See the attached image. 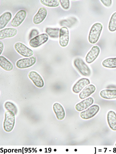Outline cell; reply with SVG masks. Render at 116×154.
Wrapping results in <instances>:
<instances>
[{
	"label": "cell",
	"instance_id": "cell-1",
	"mask_svg": "<svg viewBox=\"0 0 116 154\" xmlns=\"http://www.w3.org/2000/svg\"><path fill=\"white\" fill-rule=\"evenodd\" d=\"M102 29V24L99 23H95L92 25L88 37V41L90 43L94 44L98 41Z\"/></svg>",
	"mask_w": 116,
	"mask_h": 154
},
{
	"label": "cell",
	"instance_id": "cell-2",
	"mask_svg": "<svg viewBox=\"0 0 116 154\" xmlns=\"http://www.w3.org/2000/svg\"><path fill=\"white\" fill-rule=\"evenodd\" d=\"M73 64L74 66L82 75L85 77L90 76L91 70L82 59L79 57L75 58Z\"/></svg>",
	"mask_w": 116,
	"mask_h": 154
},
{
	"label": "cell",
	"instance_id": "cell-3",
	"mask_svg": "<svg viewBox=\"0 0 116 154\" xmlns=\"http://www.w3.org/2000/svg\"><path fill=\"white\" fill-rule=\"evenodd\" d=\"M14 114L13 112L9 110L6 111L5 113L3 128L6 132L11 131L14 127L15 123Z\"/></svg>",
	"mask_w": 116,
	"mask_h": 154
},
{
	"label": "cell",
	"instance_id": "cell-4",
	"mask_svg": "<svg viewBox=\"0 0 116 154\" xmlns=\"http://www.w3.org/2000/svg\"><path fill=\"white\" fill-rule=\"evenodd\" d=\"M14 47L17 52L23 56L30 57L33 55V51L22 43L16 42Z\"/></svg>",
	"mask_w": 116,
	"mask_h": 154
},
{
	"label": "cell",
	"instance_id": "cell-5",
	"mask_svg": "<svg viewBox=\"0 0 116 154\" xmlns=\"http://www.w3.org/2000/svg\"><path fill=\"white\" fill-rule=\"evenodd\" d=\"M36 57L32 56L19 60L16 62V65L19 68H26L33 65L36 62Z\"/></svg>",
	"mask_w": 116,
	"mask_h": 154
},
{
	"label": "cell",
	"instance_id": "cell-6",
	"mask_svg": "<svg viewBox=\"0 0 116 154\" xmlns=\"http://www.w3.org/2000/svg\"><path fill=\"white\" fill-rule=\"evenodd\" d=\"M99 106L97 104H94L89 107L86 110L81 112L80 117L84 119H88L94 117L99 111Z\"/></svg>",
	"mask_w": 116,
	"mask_h": 154
},
{
	"label": "cell",
	"instance_id": "cell-7",
	"mask_svg": "<svg viewBox=\"0 0 116 154\" xmlns=\"http://www.w3.org/2000/svg\"><path fill=\"white\" fill-rule=\"evenodd\" d=\"M48 39V35L46 34L43 33L31 39L29 41V44L33 48H37L45 43Z\"/></svg>",
	"mask_w": 116,
	"mask_h": 154
},
{
	"label": "cell",
	"instance_id": "cell-8",
	"mask_svg": "<svg viewBox=\"0 0 116 154\" xmlns=\"http://www.w3.org/2000/svg\"><path fill=\"white\" fill-rule=\"evenodd\" d=\"M69 41V32L68 28L66 27H61L59 32V44L62 47L67 46Z\"/></svg>",
	"mask_w": 116,
	"mask_h": 154
},
{
	"label": "cell",
	"instance_id": "cell-9",
	"mask_svg": "<svg viewBox=\"0 0 116 154\" xmlns=\"http://www.w3.org/2000/svg\"><path fill=\"white\" fill-rule=\"evenodd\" d=\"M26 11L23 10L19 11L12 20L11 25L14 27L19 26L23 22L26 16Z\"/></svg>",
	"mask_w": 116,
	"mask_h": 154
},
{
	"label": "cell",
	"instance_id": "cell-10",
	"mask_svg": "<svg viewBox=\"0 0 116 154\" xmlns=\"http://www.w3.org/2000/svg\"><path fill=\"white\" fill-rule=\"evenodd\" d=\"M100 51L99 46H93L86 55L85 57L86 62L88 64H91L93 62L98 56Z\"/></svg>",
	"mask_w": 116,
	"mask_h": 154
},
{
	"label": "cell",
	"instance_id": "cell-11",
	"mask_svg": "<svg viewBox=\"0 0 116 154\" xmlns=\"http://www.w3.org/2000/svg\"><path fill=\"white\" fill-rule=\"evenodd\" d=\"M28 77L36 87L41 88L44 86V80L37 72L34 71H30L28 74Z\"/></svg>",
	"mask_w": 116,
	"mask_h": 154
},
{
	"label": "cell",
	"instance_id": "cell-12",
	"mask_svg": "<svg viewBox=\"0 0 116 154\" xmlns=\"http://www.w3.org/2000/svg\"><path fill=\"white\" fill-rule=\"evenodd\" d=\"M90 84V81L88 79L86 78H81L72 87V91L75 93H78Z\"/></svg>",
	"mask_w": 116,
	"mask_h": 154
},
{
	"label": "cell",
	"instance_id": "cell-13",
	"mask_svg": "<svg viewBox=\"0 0 116 154\" xmlns=\"http://www.w3.org/2000/svg\"><path fill=\"white\" fill-rule=\"evenodd\" d=\"M47 14V11L45 8H40L33 18V22L35 24H40L45 19Z\"/></svg>",
	"mask_w": 116,
	"mask_h": 154
},
{
	"label": "cell",
	"instance_id": "cell-14",
	"mask_svg": "<svg viewBox=\"0 0 116 154\" xmlns=\"http://www.w3.org/2000/svg\"><path fill=\"white\" fill-rule=\"evenodd\" d=\"M94 102V99L92 97H89L77 104L75 107L78 111L81 112L86 109L92 105Z\"/></svg>",
	"mask_w": 116,
	"mask_h": 154
},
{
	"label": "cell",
	"instance_id": "cell-15",
	"mask_svg": "<svg viewBox=\"0 0 116 154\" xmlns=\"http://www.w3.org/2000/svg\"><path fill=\"white\" fill-rule=\"evenodd\" d=\"M96 88L93 84L85 86L79 94V97L81 99H84L90 96L95 91Z\"/></svg>",
	"mask_w": 116,
	"mask_h": 154
},
{
	"label": "cell",
	"instance_id": "cell-16",
	"mask_svg": "<svg viewBox=\"0 0 116 154\" xmlns=\"http://www.w3.org/2000/svg\"><path fill=\"white\" fill-rule=\"evenodd\" d=\"M17 33V29L13 28H7L0 31V39L11 38L15 36Z\"/></svg>",
	"mask_w": 116,
	"mask_h": 154
},
{
	"label": "cell",
	"instance_id": "cell-17",
	"mask_svg": "<svg viewBox=\"0 0 116 154\" xmlns=\"http://www.w3.org/2000/svg\"><path fill=\"white\" fill-rule=\"evenodd\" d=\"M53 109L57 119H63L65 116V111L63 106L60 103H55L53 105Z\"/></svg>",
	"mask_w": 116,
	"mask_h": 154
},
{
	"label": "cell",
	"instance_id": "cell-18",
	"mask_svg": "<svg viewBox=\"0 0 116 154\" xmlns=\"http://www.w3.org/2000/svg\"><path fill=\"white\" fill-rule=\"evenodd\" d=\"M100 97L107 99H116V89H106L101 90L99 93Z\"/></svg>",
	"mask_w": 116,
	"mask_h": 154
},
{
	"label": "cell",
	"instance_id": "cell-19",
	"mask_svg": "<svg viewBox=\"0 0 116 154\" xmlns=\"http://www.w3.org/2000/svg\"><path fill=\"white\" fill-rule=\"evenodd\" d=\"M107 120L110 128L116 131V114L113 111H109L107 115Z\"/></svg>",
	"mask_w": 116,
	"mask_h": 154
},
{
	"label": "cell",
	"instance_id": "cell-20",
	"mask_svg": "<svg viewBox=\"0 0 116 154\" xmlns=\"http://www.w3.org/2000/svg\"><path fill=\"white\" fill-rule=\"evenodd\" d=\"M0 66L4 70L10 71L12 70L13 66L12 63L3 56H0Z\"/></svg>",
	"mask_w": 116,
	"mask_h": 154
},
{
	"label": "cell",
	"instance_id": "cell-21",
	"mask_svg": "<svg viewBox=\"0 0 116 154\" xmlns=\"http://www.w3.org/2000/svg\"><path fill=\"white\" fill-rule=\"evenodd\" d=\"M12 17L11 13L9 12H6L0 17V29L3 28L10 21Z\"/></svg>",
	"mask_w": 116,
	"mask_h": 154
},
{
	"label": "cell",
	"instance_id": "cell-22",
	"mask_svg": "<svg viewBox=\"0 0 116 154\" xmlns=\"http://www.w3.org/2000/svg\"><path fill=\"white\" fill-rule=\"evenodd\" d=\"M102 65L104 67L108 68H116V57L109 58L104 60Z\"/></svg>",
	"mask_w": 116,
	"mask_h": 154
},
{
	"label": "cell",
	"instance_id": "cell-23",
	"mask_svg": "<svg viewBox=\"0 0 116 154\" xmlns=\"http://www.w3.org/2000/svg\"><path fill=\"white\" fill-rule=\"evenodd\" d=\"M60 29L59 28H47L46 32L52 38H57L59 36Z\"/></svg>",
	"mask_w": 116,
	"mask_h": 154
},
{
	"label": "cell",
	"instance_id": "cell-24",
	"mask_svg": "<svg viewBox=\"0 0 116 154\" xmlns=\"http://www.w3.org/2000/svg\"><path fill=\"white\" fill-rule=\"evenodd\" d=\"M108 28L109 30L113 32L116 30V12L112 15L109 23Z\"/></svg>",
	"mask_w": 116,
	"mask_h": 154
},
{
	"label": "cell",
	"instance_id": "cell-25",
	"mask_svg": "<svg viewBox=\"0 0 116 154\" xmlns=\"http://www.w3.org/2000/svg\"><path fill=\"white\" fill-rule=\"evenodd\" d=\"M41 3L46 6L55 7L58 6L59 5V2L56 0H41Z\"/></svg>",
	"mask_w": 116,
	"mask_h": 154
},
{
	"label": "cell",
	"instance_id": "cell-26",
	"mask_svg": "<svg viewBox=\"0 0 116 154\" xmlns=\"http://www.w3.org/2000/svg\"><path fill=\"white\" fill-rule=\"evenodd\" d=\"M5 108L8 110L13 112L15 114H16L17 112V109L16 106L13 103L7 101L4 104Z\"/></svg>",
	"mask_w": 116,
	"mask_h": 154
},
{
	"label": "cell",
	"instance_id": "cell-27",
	"mask_svg": "<svg viewBox=\"0 0 116 154\" xmlns=\"http://www.w3.org/2000/svg\"><path fill=\"white\" fill-rule=\"evenodd\" d=\"M62 8L65 10H67L69 9L70 6V1L68 0H59Z\"/></svg>",
	"mask_w": 116,
	"mask_h": 154
},
{
	"label": "cell",
	"instance_id": "cell-28",
	"mask_svg": "<svg viewBox=\"0 0 116 154\" xmlns=\"http://www.w3.org/2000/svg\"><path fill=\"white\" fill-rule=\"evenodd\" d=\"M39 32L36 29H33L32 30L29 35V38L30 39L32 38L35 37V36H36L38 35Z\"/></svg>",
	"mask_w": 116,
	"mask_h": 154
},
{
	"label": "cell",
	"instance_id": "cell-29",
	"mask_svg": "<svg viewBox=\"0 0 116 154\" xmlns=\"http://www.w3.org/2000/svg\"><path fill=\"white\" fill-rule=\"evenodd\" d=\"M100 1L105 6L107 7L110 6L112 4V1L111 0H101Z\"/></svg>",
	"mask_w": 116,
	"mask_h": 154
},
{
	"label": "cell",
	"instance_id": "cell-30",
	"mask_svg": "<svg viewBox=\"0 0 116 154\" xmlns=\"http://www.w3.org/2000/svg\"><path fill=\"white\" fill-rule=\"evenodd\" d=\"M4 48V45L3 43L1 41H0V51L1 55L3 51Z\"/></svg>",
	"mask_w": 116,
	"mask_h": 154
},
{
	"label": "cell",
	"instance_id": "cell-31",
	"mask_svg": "<svg viewBox=\"0 0 116 154\" xmlns=\"http://www.w3.org/2000/svg\"><path fill=\"white\" fill-rule=\"evenodd\" d=\"M39 151H42V149H40L39 150Z\"/></svg>",
	"mask_w": 116,
	"mask_h": 154
},
{
	"label": "cell",
	"instance_id": "cell-32",
	"mask_svg": "<svg viewBox=\"0 0 116 154\" xmlns=\"http://www.w3.org/2000/svg\"><path fill=\"white\" fill-rule=\"evenodd\" d=\"M115 146H116V144H115Z\"/></svg>",
	"mask_w": 116,
	"mask_h": 154
}]
</instances>
